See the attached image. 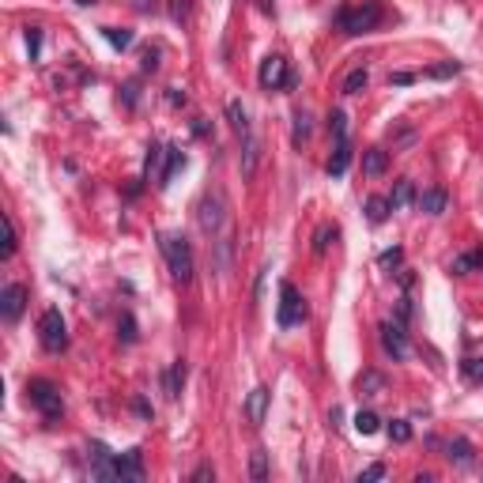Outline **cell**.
<instances>
[{
  "label": "cell",
  "instance_id": "cell-44",
  "mask_svg": "<svg viewBox=\"0 0 483 483\" xmlns=\"http://www.w3.org/2000/svg\"><path fill=\"white\" fill-rule=\"evenodd\" d=\"M136 8L140 12H155V0H136Z\"/></svg>",
  "mask_w": 483,
  "mask_h": 483
},
{
  "label": "cell",
  "instance_id": "cell-40",
  "mask_svg": "<svg viewBox=\"0 0 483 483\" xmlns=\"http://www.w3.org/2000/svg\"><path fill=\"white\" fill-rule=\"evenodd\" d=\"M208 480H216V468H211V464H200V468L193 472V483H208Z\"/></svg>",
  "mask_w": 483,
  "mask_h": 483
},
{
  "label": "cell",
  "instance_id": "cell-6",
  "mask_svg": "<svg viewBox=\"0 0 483 483\" xmlns=\"http://www.w3.org/2000/svg\"><path fill=\"white\" fill-rule=\"evenodd\" d=\"M257 80H261L265 91H280V87H291V76H287V61L283 57H265L261 61V72H257Z\"/></svg>",
  "mask_w": 483,
  "mask_h": 483
},
{
  "label": "cell",
  "instance_id": "cell-15",
  "mask_svg": "<svg viewBox=\"0 0 483 483\" xmlns=\"http://www.w3.org/2000/svg\"><path fill=\"white\" fill-rule=\"evenodd\" d=\"M348 166H351V144L348 140H336V147H332V159H329V178H340Z\"/></svg>",
  "mask_w": 483,
  "mask_h": 483
},
{
  "label": "cell",
  "instance_id": "cell-7",
  "mask_svg": "<svg viewBox=\"0 0 483 483\" xmlns=\"http://www.w3.org/2000/svg\"><path fill=\"white\" fill-rule=\"evenodd\" d=\"M27 310V287L23 283H8L0 291V318L4 321H20Z\"/></svg>",
  "mask_w": 483,
  "mask_h": 483
},
{
  "label": "cell",
  "instance_id": "cell-5",
  "mask_svg": "<svg viewBox=\"0 0 483 483\" xmlns=\"http://www.w3.org/2000/svg\"><path fill=\"white\" fill-rule=\"evenodd\" d=\"M38 332H42V348L45 351H64L68 348V329H64V318H61L57 306H50V310L42 313Z\"/></svg>",
  "mask_w": 483,
  "mask_h": 483
},
{
  "label": "cell",
  "instance_id": "cell-30",
  "mask_svg": "<svg viewBox=\"0 0 483 483\" xmlns=\"http://www.w3.org/2000/svg\"><path fill=\"white\" fill-rule=\"evenodd\" d=\"M389 438H393L396 445L412 442V423H408V419H393V423H389Z\"/></svg>",
  "mask_w": 483,
  "mask_h": 483
},
{
  "label": "cell",
  "instance_id": "cell-28",
  "mask_svg": "<svg viewBox=\"0 0 483 483\" xmlns=\"http://www.w3.org/2000/svg\"><path fill=\"white\" fill-rule=\"evenodd\" d=\"M163 147L159 144H151V147H147V159H144V181H151V178H159V174H155V170H159V159H163Z\"/></svg>",
  "mask_w": 483,
  "mask_h": 483
},
{
  "label": "cell",
  "instance_id": "cell-14",
  "mask_svg": "<svg viewBox=\"0 0 483 483\" xmlns=\"http://www.w3.org/2000/svg\"><path fill=\"white\" fill-rule=\"evenodd\" d=\"M181 385H185V362L178 359V362H174V366L163 374V389H166V396H170V401H178V396H181Z\"/></svg>",
  "mask_w": 483,
  "mask_h": 483
},
{
  "label": "cell",
  "instance_id": "cell-38",
  "mask_svg": "<svg viewBox=\"0 0 483 483\" xmlns=\"http://www.w3.org/2000/svg\"><path fill=\"white\" fill-rule=\"evenodd\" d=\"M374 480H385V464H370V468L359 472V483H374Z\"/></svg>",
  "mask_w": 483,
  "mask_h": 483
},
{
  "label": "cell",
  "instance_id": "cell-35",
  "mask_svg": "<svg viewBox=\"0 0 483 483\" xmlns=\"http://www.w3.org/2000/svg\"><path fill=\"white\" fill-rule=\"evenodd\" d=\"M461 72V64L457 61H445V64H434V68H426V76H434V80H449V76H457Z\"/></svg>",
  "mask_w": 483,
  "mask_h": 483
},
{
  "label": "cell",
  "instance_id": "cell-37",
  "mask_svg": "<svg viewBox=\"0 0 483 483\" xmlns=\"http://www.w3.org/2000/svg\"><path fill=\"white\" fill-rule=\"evenodd\" d=\"M476 265H483V253H468V257H457V261H453V272H457V276H464V272H468V268H476Z\"/></svg>",
  "mask_w": 483,
  "mask_h": 483
},
{
  "label": "cell",
  "instance_id": "cell-10",
  "mask_svg": "<svg viewBox=\"0 0 483 483\" xmlns=\"http://www.w3.org/2000/svg\"><path fill=\"white\" fill-rule=\"evenodd\" d=\"M117 480H144V453L140 449H128V453H117Z\"/></svg>",
  "mask_w": 483,
  "mask_h": 483
},
{
  "label": "cell",
  "instance_id": "cell-21",
  "mask_svg": "<svg viewBox=\"0 0 483 483\" xmlns=\"http://www.w3.org/2000/svg\"><path fill=\"white\" fill-rule=\"evenodd\" d=\"M445 457H449L453 464H461V468H468V464H472V445L464 438H453L449 445H445Z\"/></svg>",
  "mask_w": 483,
  "mask_h": 483
},
{
  "label": "cell",
  "instance_id": "cell-3",
  "mask_svg": "<svg viewBox=\"0 0 483 483\" xmlns=\"http://www.w3.org/2000/svg\"><path fill=\"white\" fill-rule=\"evenodd\" d=\"M27 401H31L45 419H61L64 412V401H61V389L53 382H45V378H34V382H27Z\"/></svg>",
  "mask_w": 483,
  "mask_h": 483
},
{
  "label": "cell",
  "instance_id": "cell-2",
  "mask_svg": "<svg viewBox=\"0 0 483 483\" xmlns=\"http://www.w3.org/2000/svg\"><path fill=\"white\" fill-rule=\"evenodd\" d=\"M382 23V4L378 0H362L355 8H343L340 12V31L343 34H366Z\"/></svg>",
  "mask_w": 483,
  "mask_h": 483
},
{
  "label": "cell",
  "instance_id": "cell-4",
  "mask_svg": "<svg viewBox=\"0 0 483 483\" xmlns=\"http://www.w3.org/2000/svg\"><path fill=\"white\" fill-rule=\"evenodd\" d=\"M306 299L295 283H280V306H276V325L280 329H295V325L306 321Z\"/></svg>",
  "mask_w": 483,
  "mask_h": 483
},
{
  "label": "cell",
  "instance_id": "cell-1",
  "mask_svg": "<svg viewBox=\"0 0 483 483\" xmlns=\"http://www.w3.org/2000/svg\"><path fill=\"white\" fill-rule=\"evenodd\" d=\"M159 249L166 257V265H170V276L178 283H189L193 280V249L189 242L181 235H159Z\"/></svg>",
  "mask_w": 483,
  "mask_h": 483
},
{
  "label": "cell",
  "instance_id": "cell-16",
  "mask_svg": "<svg viewBox=\"0 0 483 483\" xmlns=\"http://www.w3.org/2000/svg\"><path fill=\"white\" fill-rule=\"evenodd\" d=\"M181 166H185V155L178 151V147H166V166H163V174H159V181H155V185H159V189H166Z\"/></svg>",
  "mask_w": 483,
  "mask_h": 483
},
{
  "label": "cell",
  "instance_id": "cell-26",
  "mask_svg": "<svg viewBox=\"0 0 483 483\" xmlns=\"http://www.w3.org/2000/svg\"><path fill=\"white\" fill-rule=\"evenodd\" d=\"M366 83H370V72L366 68H355L348 80H343V95H362V91H366Z\"/></svg>",
  "mask_w": 483,
  "mask_h": 483
},
{
  "label": "cell",
  "instance_id": "cell-23",
  "mask_svg": "<svg viewBox=\"0 0 483 483\" xmlns=\"http://www.w3.org/2000/svg\"><path fill=\"white\" fill-rule=\"evenodd\" d=\"M249 480H268V453L265 449H253L249 453Z\"/></svg>",
  "mask_w": 483,
  "mask_h": 483
},
{
  "label": "cell",
  "instance_id": "cell-36",
  "mask_svg": "<svg viewBox=\"0 0 483 483\" xmlns=\"http://www.w3.org/2000/svg\"><path fill=\"white\" fill-rule=\"evenodd\" d=\"M27 53H31V61H38V53H42V31L38 27H27Z\"/></svg>",
  "mask_w": 483,
  "mask_h": 483
},
{
  "label": "cell",
  "instance_id": "cell-32",
  "mask_svg": "<svg viewBox=\"0 0 483 483\" xmlns=\"http://www.w3.org/2000/svg\"><path fill=\"white\" fill-rule=\"evenodd\" d=\"M461 370H464V378H468L472 385H480V382H483V359H464V362H461Z\"/></svg>",
  "mask_w": 483,
  "mask_h": 483
},
{
  "label": "cell",
  "instance_id": "cell-27",
  "mask_svg": "<svg viewBox=\"0 0 483 483\" xmlns=\"http://www.w3.org/2000/svg\"><path fill=\"white\" fill-rule=\"evenodd\" d=\"M310 114H306V110H299V114H295V133H291V140H295V147H302L306 140H310Z\"/></svg>",
  "mask_w": 483,
  "mask_h": 483
},
{
  "label": "cell",
  "instance_id": "cell-46",
  "mask_svg": "<svg viewBox=\"0 0 483 483\" xmlns=\"http://www.w3.org/2000/svg\"><path fill=\"white\" fill-rule=\"evenodd\" d=\"M76 4H83V8H87V4H95V0H76Z\"/></svg>",
  "mask_w": 483,
  "mask_h": 483
},
{
  "label": "cell",
  "instance_id": "cell-25",
  "mask_svg": "<svg viewBox=\"0 0 483 483\" xmlns=\"http://www.w3.org/2000/svg\"><path fill=\"white\" fill-rule=\"evenodd\" d=\"M389 208H393V204H389V197H370V200H366V219H370V223H385Z\"/></svg>",
  "mask_w": 483,
  "mask_h": 483
},
{
  "label": "cell",
  "instance_id": "cell-19",
  "mask_svg": "<svg viewBox=\"0 0 483 483\" xmlns=\"http://www.w3.org/2000/svg\"><path fill=\"white\" fill-rule=\"evenodd\" d=\"M355 385H359V393H362V396H378V393L385 389V378L378 374V370H362Z\"/></svg>",
  "mask_w": 483,
  "mask_h": 483
},
{
  "label": "cell",
  "instance_id": "cell-18",
  "mask_svg": "<svg viewBox=\"0 0 483 483\" xmlns=\"http://www.w3.org/2000/svg\"><path fill=\"white\" fill-rule=\"evenodd\" d=\"M412 200H415V185H412V178H401L393 185V193H389V204L393 208H408Z\"/></svg>",
  "mask_w": 483,
  "mask_h": 483
},
{
  "label": "cell",
  "instance_id": "cell-43",
  "mask_svg": "<svg viewBox=\"0 0 483 483\" xmlns=\"http://www.w3.org/2000/svg\"><path fill=\"white\" fill-rule=\"evenodd\" d=\"M166 102H170V106H185V91L181 87H170V91H166Z\"/></svg>",
  "mask_w": 483,
  "mask_h": 483
},
{
  "label": "cell",
  "instance_id": "cell-9",
  "mask_svg": "<svg viewBox=\"0 0 483 483\" xmlns=\"http://www.w3.org/2000/svg\"><path fill=\"white\" fill-rule=\"evenodd\" d=\"M382 348H385V355H393L396 362L408 359V332H404L401 321H385L382 325Z\"/></svg>",
  "mask_w": 483,
  "mask_h": 483
},
{
  "label": "cell",
  "instance_id": "cell-24",
  "mask_svg": "<svg viewBox=\"0 0 483 483\" xmlns=\"http://www.w3.org/2000/svg\"><path fill=\"white\" fill-rule=\"evenodd\" d=\"M355 431L366 434V438L382 431V419H378V412H370V408H366V412H359V415H355Z\"/></svg>",
  "mask_w": 483,
  "mask_h": 483
},
{
  "label": "cell",
  "instance_id": "cell-17",
  "mask_svg": "<svg viewBox=\"0 0 483 483\" xmlns=\"http://www.w3.org/2000/svg\"><path fill=\"white\" fill-rule=\"evenodd\" d=\"M257 155H261V144L253 136H246V147H242V178H253L257 174Z\"/></svg>",
  "mask_w": 483,
  "mask_h": 483
},
{
  "label": "cell",
  "instance_id": "cell-45",
  "mask_svg": "<svg viewBox=\"0 0 483 483\" xmlns=\"http://www.w3.org/2000/svg\"><path fill=\"white\" fill-rule=\"evenodd\" d=\"M181 15H185V4H181V0H174V20H181Z\"/></svg>",
  "mask_w": 483,
  "mask_h": 483
},
{
  "label": "cell",
  "instance_id": "cell-33",
  "mask_svg": "<svg viewBox=\"0 0 483 483\" xmlns=\"http://www.w3.org/2000/svg\"><path fill=\"white\" fill-rule=\"evenodd\" d=\"M336 238V227H318V235H313V253H325V249H329V242Z\"/></svg>",
  "mask_w": 483,
  "mask_h": 483
},
{
  "label": "cell",
  "instance_id": "cell-13",
  "mask_svg": "<svg viewBox=\"0 0 483 483\" xmlns=\"http://www.w3.org/2000/svg\"><path fill=\"white\" fill-rule=\"evenodd\" d=\"M385 170H389V151L385 147H370V151L362 155V174H366V178H382Z\"/></svg>",
  "mask_w": 483,
  "mask_h": 483
},
{
  "label": "cell",
  "instance_id": "cell-22",
  "mask_svg": "<svg viewBox=\"0 0 483 483\" xmlns=\"http://www.w3.org/2000/svg\"><path fill=\"white\" fill-rule=\"evenodd\" d=\"M102 34H106V42L114 45V50H128V45H133V38H136L128 27H102Z\"/></svg>",
  "mask_w": 483,
  "mask_h": 483
},
{
  "label": "cell",
  "instance_id": "cell-41",
  "mask_svg": "<svg viewBox=\"0 0 483 483\" xmlns=\"http://www.w3.org/2000/svg\"><path fill=\"white\" fill-rule=\"evenodd\" d=\"M140 68H144V72H155V68H159V53H155V50H144V64H140Z\"/></svg>",
  "mask_w": 483,
  "mask_h": 483
},
{
  "label": "cell",
  "instance_id": "cell-29",
  "mask_svg": "<svg viewBox=\"0 0 483 483\" xmlns=\"http://www.w3.org/2000/svg\"><path fill=\"white\" fill-rule=\"evenodd\" d=\"M4 230H8V235H4V249H0V257H4V261H8V257L15 253V246H20V230H15L12 216H4Z\"/></svg>",
  "mask_w": 483,
  "mask_h": 483
},
{
  "label": "cell",
  "instance_id": "cell-42",
  "mask_svg": "<svg viewBox=\"0 0 483 483\" xmlns=\"http://www.w3.org/2000/svg\"><path fill=\"white\" fill-rule=\"evenodd\" d=\"M389 83H393V87H408V83H415V76H412V72H393Z\"/></svg>",
  "mask_w": 483,
  "mask_h": 483
},
{
  "label": "cell",
  "instance_id": "cell-34",
  "mask_svg": "<svg viewBox=\"0 0 483 483\" xmlns=\"http://www.w3.org/2000/svg\"><path fill=\"white\" fill-rule=\"evenodd\" d=\"M121 343H136V336H140V332H136V321H133V313H121Z\"/></svg>",
  "mask_w": 483,
  "mask_h": 483
},
{
  "label": "cell",
  "instance_id": "cell-12",
  "mask_svg": "<svg viewBox=\"0 0 483 483\" xmlns=\"http://www.w3.org/2000/svg\"><path fill=\"white\" fill-rule=\"evenodd\" d=\"M265 412H268V389H265V385L249 389V396H246V415H249V423H265Z\"/></svg>",
  "mask_w": 483,
  "mask_h": 483
},
{
  "label": "cell",
  "instance_id": "cell-8",
  "mask_svg": "<svg viewBox=\"0 0 483 483\" xmlns=\"http://www.w3.org/2000/svg\"><path fill=\"white\" fill-rule=\"evenodd\" d=\"M223 211H227V204H223V197L216 193V197H204L200 200V211H197V223L204 235H216V230L223 227Z\"/></svg>",
  "mask_w": 483,
  "mask_h": 483
},
{
  "label": "cell",
  "instance_id": "cell-11",
  "mask_svg": "<svg viewBox=\"0 0 483 483\" xmlns=\"http://www.w3.org/2000/svg\"><path fill=\"white\" fill-rule=\"evenodd\" d=\"M415 204H419V211H426V216H442V211L449 208V197H445V189H423L419 197H415Z\"/></svg>",
  "mask_w": 483,
  "mask_h": 483
},
{
  "label": "cell",
  "instance_id": "cell-31",
  "mask_svg": "<svg viewBox=\"0 0 483 483\" xmlns=\"http://www.w3.org/2000/svg\"><path fill=\"white\" fill-rule=\"evenodd\" d=\"M329 128H332L336 140H348V114H343V110H332V114H329Z\"/></svg>",
  "mask_w": 483,
  "mask_h": 483
},
{
  "label": "cell",
  "instance_id": "cell-20",
  "mask_svg": "<svg viewBox=\"0 0 483 483\" xmlns=\"http://www.w3.org/2000/svg\"><path fill=\"white\" fill-rule=\"evenodd\" d=\"M227 117H230V128H235L242 140H246V136H249V121H246V110H242V102H238V98H230V102H227Z\"/></svg>",
  "mask_w": 483,
  "mask_h": 483
},
{
  "label": "cell",
  "instance_id": "cell-39",
  "mask_svg": "<svg viewBox=\"0 0 483 483\" xmlns=\"http://www.w3.org/2000/svg\"><path fill=\"white\" fill-rule=\"evenodd\" d=\"M401 257H404V249H401V246L385 249V253H382V268H396V265H401Z\"/></svg>",
  "mask_w": 483,
  "mask_h": 483
}]
</instances>
